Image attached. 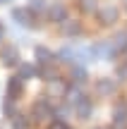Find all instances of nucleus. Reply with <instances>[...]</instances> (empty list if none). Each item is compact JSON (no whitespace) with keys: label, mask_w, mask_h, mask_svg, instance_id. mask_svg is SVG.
Instances as JSON below:
<instances>
[{"label":"nucleus","mask_w":127,"mask_h":129,"mask_svg":"<svg viewBox=\"0 0 127 129\" xmlns=\"http://www.w3.org/2000/svg\"><path fill=\"white\" fill-rule=\"evenodd\" d=\"M12 19L19 24V26H36V22H34V12L29 7H14L12 10Z\"/></svg>","instance_id":"nucleus-1"},{"label":"nucleus","mask_w":127,"mask_h":129,"mask_svg":"<svg viewBox=\"0 0 127 129\" xmlns=\"http://www.w3.org/2000/svg\"><path fill=\"white\" fill-rule=\"evenodd\" d=\"M74 110H77V117H79V120H89L91 112H94V105H91V101L86 96H82L79 101L74 103Z\"/></svg>","instance_id":"nucleus-2"},{"label":"nucleus","mask_w":127,"mask_h":129,"mask_svg":"<svg viewBox=\"0 0 127 129\" xmlns=\"http://www.w3.org/2000/svg\"><path fill=\"white\" fill-rule=\"evenodd\" d=\"M53 115V108L50 103H48V98H43V101H38L36 105H34V120H46V117Z\"/></svg>","instance_id":"nucleus-3"},{"label":"nucleus","mask_w":127,"mask_h":129,"mask_svg":"<svg viewBox=\"0 0 127 129\" xmlns=\"http://www.w3.org/2000/svg\"><path fill=\"white\" fill-rule=\"evenodd\" d=\"M22 88H24V79L22 77H12L7 81V98H14V101H17V98L22 96Z\"/></svg>","instance_id":"nucleus-4"},{"label":"nucleus","mask_w":127,"mask_h":129,"mask_svg":"<svg viewBox=\"0 0 127 129\" xmlns=\"http://www.w3.org/2000/svg\"><path fill=\"white\" fill-rule=\"evenodd\" d=\"M0 60H3L7 67H14L17 64V60H19V53H17V48L14 46H7V48H3L0 50Z\"/></svg>","instance_id":"nucleus-5"},{"label":"nucleus","mask_w":127,"mask_h":129,"mask_svg":"<svg viewBox=\"0 0 127 129\" xmlns=\"http://www.w3.org/2000/svg\"><path fill=\"white\" fill-rule=\"evenodd\" d=\"M48 19H50V22L62 24V22L67 19V10L62 7V5H53V7H48Z\"/></svg>","instance_id":"nucleus-6"},{"label":"nucleus","mask_w":127,"mask_h":129,"mask_svg":"<svg viewBox=\"0 0 127 129\" xmlns=\"http://www.w3.org/2000/svg\"><path fill=\"white\" fill-rule=\"evenodd\" d=\"M98 17H101V22H103V24H113V22H118V7H113V5H106V7L98 12Z\"/></svg>","instance_id":"nucleus-7"},{"label":"nucleus","mask_w":127,"mask_h":129,"mask_svg":"<svg viewBox=\"0 0 127 129\" xmlns=\"http://www.w3.org/2000/svg\"><path fill=\"white\" fill-rule=\"evenodd\" d=\"M127 127V108H115L113 112V129H125Z\"/></svg>","instance_id":"nucleus-8"},{"label":"nucleus","mask_w":127,"mask_h":129,"mask_svg":"<svg viewBox=\"0 0 127 129\" xmlns=\"http://www.w3.org/2000/svg\"><path fill=\"white\" fill-rule=\"evenodd\" d=\"M115 88H118V86H115V81H113V79H101V81L96 84V91H98L101 96H113V93H115Z\"/></svg>","instance_id":"nucleus-9"},{"label":"nucleus","mask_w":127,"mask_h":129,"mask_svg":"<svg viewBox=\"0 0 127 129\" xmlns=\"http://www.w3.org/2000/svg\"><path fill=\"white\" fill-rule=\"evenodd\" d=\"M60 26H62V34H65V36H79V34H82V24L79 22H72V19H65Z\"/></svg>","instance_id":"nucleus-10"},{"label":"nucleus","mask_w":127,"mask_h":129,"mask_svg":"<svg viewBox=\"0 0 127 129\" xmlns=\"http://www.w3.org/2000/svg\"><path fill=\"white\" fill-rule=\"evenodd\" d=\"M36 60H38V64H53V62H55V55H53L48 48L38 46L36 48Z\"/></svg>","instance_id":"nucleus-11"},{"label":"nucleus","mask_w":127,"mask_h":129,"mask_svg":"<svg viewBox=\"0 0 127 129\" xmlns=\"http://www.w3.org/2000/svg\"><path fill=\"white\" fill-rule=\"evenodd\" d=\"M94 53H96V55H106V57H113V55H115V48L110 46V43H98V46L94 48Z\"/></svg>","instance_id":"nucleus-12"},{"label":"nucleus","mask_w":127,"mask_h":129,"mask_svg":"<svg viewBox=\"0 0 127 129\" xmlns=\"http://www.w3.org/2000/svg\"><path fill=\"white\" fill-rule=\"evenodd\" d=\"M3 112L10 117V120H14V117H17V105H14V98H7V101L3 103Z\"/></svg>","instance_id":"nucleus-13"},{"label":"nucleus","mask_w":127,"mask_h":129,"mask_svg":"<svg viewBox=\"0 0 127 129\" xmlns=\"http://www.w3.org/2000/svg\"><path fill=\"white\" fill-rule=\"evenodd\" d=\"M38 74H41L43 79H48V81H55V79H58V72H55V69L50 67V64H41Z\"/></svg>","instance_id":"nucleus-14"},{"label":"nucleus","mask_w":127,"mask_h":129,"mask_svg":"<svg viewBox=\"0 0 127 129\" xmlns=\"http://www.w3.org/2000/svg\"><path fill=\"white\" fill-rule=\"evenodd\" d=\"M72 79H74V84H84L86 81V69L79 67V64H74V67H72Z\"/></svg>","instance_id":"nucleus-15"},{"label":"nucleus","mask_w":127,"mask_h":129,"mask_svg":"<svg viewBox=\"0 0 127 129\" xmlns=\"http://www.w3.org/2000/svg\"><path fill=\"white\" fill-rule=\"evenodd\" d=\"M29 10H31L34 14H48V7H46L43 0H31V3H29Z\"/></svg>","instance_id":"nucleus-16"},{"label":"nucleus","mask_w":127,"mask_h":129,"mask_svg":"<svg viewBox=\"0 0 127 129\" xmlns=\"http://www.w3.org/2000/svg\"><path fill=\"white\" fill-rule=\"evenodd\" d=\"M34 74H38V69L29 67V64H24V67L19 69V77H22V79H27V77H34Z\"/></svg>","instance_id":"nucleus-17"},{"label":"nucleus","mask_w":127,"mask_h":129,"mask_svg":"<svg viewBox=\"0 0 127 129\" xmlns=\"http://www.w3.org/2000/svg\"><path fill=\"white\" fill-rule=\"evenodd\" d=\"M12 122H14V129H29V120H27V117H19L17 115Z\"/></svg>","instance_id":"nucleus-18"},{"label":"nucleus","mask_w":127,"mask_h":129,"mask_svg":"<svg viewBox=\"0 0 127 129\" xmlns=\"http://www.w3.org/2000/svg\"><path fill=\"white\" fill-rule=\"evenodd\" d=\"M79 7L84 10V12H94V0H82Z\"/></svg>","instance_id":"nucleus-19"},{"label":"nucleus","mask_w":127,"mask_h":129,"mask_svg":"<svg viewBox=\"0 0 127 129\" xmlns=\"http://www.w3.org/2000/svg\"><path fill=\"white\" fill-rule=\"evenodd\" d=\"M48 129H70V127H67L65 122H62V120H55V122H53V124L48 127Z\"/></svg>","instance_id":"nucleus-20"},{"label":"nucleus","mask_w":127,"mask_h":129,"mask_svg":"<svg viewBox=\"0 0 127 129\" xmlns=\"http://www.w3.org/2000/svg\"><path fill=\"white\" fill-rule=\"evenodd\" d=\"M118 77H120V79H127V62L118 67Z\"/></svg>","instance_id":"nucleus-21"},{"label":"nucleus","mask_w":127,"mask_h":129,"mask_svg":"<svg viewBox=\"0 0 127 129\" xmlns=\"http://www.w3.org/2000/svg\"><path fill=\"white\" fill-rule=\"evenodd\" d=\"M3 38H5V29L0 26V43H3Z\"/></svg>","instance_id":"nucleus-22"},{"label":"nucleus","mask_w":127,"mask_h":129,"mask_svg":"<svg viewBox=\"0 0 127 129\" xmlns=\"http://www.w3.org/2000/svg\"><path fill=\"white\" fill-rule=\"evenodd\" d=\"M5 3H10V0H0V5H5Z\"/></svg>","instance_id":"nucleus-23"},{"label":"nucleus","mask_w":127,"mask_h":129,"mask_svg":"<svg viewBox=\"0 0 127 129\" xmlns=\"http://www.w3.org/2000/svg\"><path fill=\"white\" fill-rule=\"evenodd\" d=\"M122 53H125V55H127V48H125V50H122Z\"/></svg>","instance_id":"nucleus-24"},{"label":"nucleus","mask_w":127,"mask_h":129,"mask_svg":"<svg viewBox=\"0 0 127 129\" xmlns=\"http://www.w3.org/2000/svg\"><path fill=\"white\" fill-rule=\"evenodd\" d=\"M125 7H127V5H125Z\"/></svg>","instance_id":"nucleus-25"}]
</instances>
